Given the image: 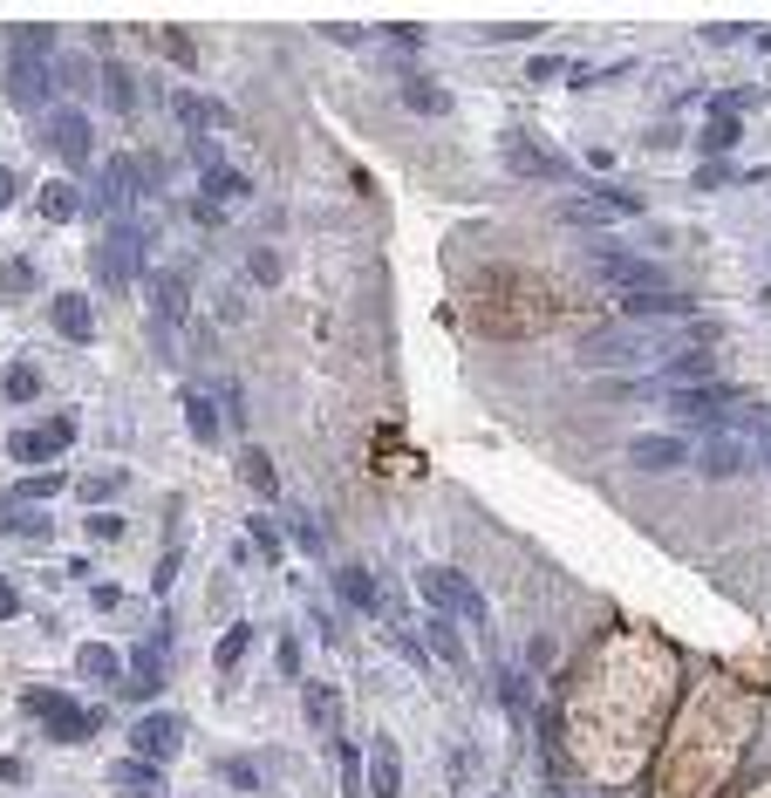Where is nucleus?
I'll use <instances>...</instances> for the list:
<instances>
[{
  "instance_id": "18",
  "label": "nucleus",
  "mask_w": 771,
  "mask_h": 798,
  "mask_svg": "<svg viewBox=\"0 0 771 798\" xmlns=\"http://www.w3.org/2000/svg\"><path fill=\"white\" fill-rule=\"evenodd\" d=\"M335 587H342V601H348L355 615H383V594H376V580L362 574V567H342V574H335Z\"/></svg>"
},
{
  "instance_id": "11",
  "label": "nucleus",
  "mask_w": 771,
  "mask_h": 798,
  "mask_svg": "<svg viewBox=\"0 0 771 798\" xmlns=\"http://www.w3.org/2000/svg\"><path fill=\"white\" fill-rule=\"evenodd\" d=\"M697 471H704V477H738V471H751V444H738V437L710 430L704 444H697Z\"/></svg>"
},
{
  "instance_id": "25",
  "label": "nucleus",
  "mask_w": 771,
  "mask_h": 798,
  "mask_svg": "<svg viewBox=\"0 0 771 798\" xmlns=\"http://www.w3.org/2000/svg\"><path fill=\"white\" fill-rule=\"evenodd\" d=\"M430 649L451 662V669L465 662V642H458V621H451V615H430Z\"/></svg>"
},
{
  "instance_id": "22",
  "label": "nucleus",
  "mask_w": 771,
  "mask_h": 798,
  "mask_svg": "<svg viewBox=\"0 0 771 798\" xmlns=\"http://www.w3.org/2000/svg\"><path fill=\"white\" fill-rule=\"evenodd\" d=\"M75 669H83L90 683H116V669H124V662H116L103 642H83V649H75Z\"/></svg>"
},
{
  "instance_id": "55",
  "label": "nucleus",
  "mask_w": 771,
  "mask_h": 798,
  "mask_svg": "<svg viewBox=\"0 0 771 798\" xmlns=\"http://www.w3.org/2000/svg\"><path fill=\"white\" fill-rule=\"evenodd\" d=\"M560 798H587V791H560Z\"/></svg>"
},
{
  "instance_id": "53",
  "label": "nucleus",
  "mask_w": 771,
  "mask_h": 798,
  "mask_svg": "<svg viewBox=\"0 0 771 798\" xmlns=\"http://www.w3.org/2000/svg\"><path fill=\"white\" fill-rule=\"evenodd\" d=\"M14 608H21V601H14V587H8V580H0V621H8Z\"/></svg>"
},
{
  "instance_id": "16",
  "label": "nucleus",
  "mask_w": 771,
  "mask_h": 798,
  "mask_svg": "<svg viewBox=\"0 0 771 798\" xmlns=\"http://www.w3.org/2000/svg\"><path fill=\"white\" fill-rule=\"evenodd\" d=\"M55 328H62V342H96L90 301H83V294H55Z\"/></svg>"
},
{
  "instance_id": "10",
  "label": "nucleus",
  "mask_w": 771,
  "mask_h": 798,
  "mask_svg": "<svg viewBox=\"0 0 771 798\" xmlns=\"http://www.w3.org/2000/svg\"><path fill=\"white\" fill-rule=\"evenodd\" d=\"M49 144L62 150V165H75V171H83L90 157H96V130H90V116H83V109H55Z\"/></svg>"
},
{
  "instance_id": "12",
  "label": "nucleus",
  "mask_w": 771,
  "mask_h": 798,
  "mask_svg": "<svg viewBox=\"0 0 771 798\" xmlns=\"http://www.w3.org/2000/svg\"><path fill=\"white\" fill-rule=\"evenodd\" d=\"M628 464L635 471H676V464H689V444L683 437H663V430H642L628 444Z\"/></svg>"
},
{
  "instance_id": "1",
  "label": "nucleus",
  "mask_w": 771,
  "mask_h": 798,
  "mask_svg": "<svg viewBox=\"0 0 771 798\" xmlns=\"http://www.w3.org/2000/svg\"><path fill=\"white\" fill-rule=\"evenodd\" d=\"M574 355H581L587 369H663L669 355H683V342H669V335H642V328H594Z\"/></svg>"
},
{
  "instance_id": "8",
  "label": "nucleus",
  "mask_w": 771,
  "mask_h": 798,
  "mask_svg": "<svg viewBox=\"0 0 771 798\" xmlns=\"http://www.w3.org/2000/svg\"><path fill=\"white\" fill-rule=\"evenodd\" d=\"M62 444H75V423H69V417H55V423H42V430H14V437H8V458H14V464H55Z\"/></svg>"
},
{
  "instance_id": "30",
  "label": "nucleus",
  "mask_w": 771,
  "mask_h": 798,
  "mask_svg": "<svg viewBox=\"0 0 771 798\" xmlns=\"http://www.w3.org/2000/svg\"><path fill=\"white\" fill-rule=\"evenodd\" d=\"M103 90H110V103H116V116H131V109H137V90H131V75H124V69H116V62L103 69Z\"/></svg>"
},
{
  "instance_id": "7",
  "label": "nucleus",
  "mask_w": 771,
  "mask_h": 798,
  "mask_svg": "<svg viewBox=\"0 0 771 798\" xmlns=\"http://www.w3.org/2000/svg\"><path fill=\"white\" fill-rule=\"evenodd\" d=\"M157 191V178H144V165L137 157H110V171H103V185H96V198L110 212H131L137 198H150Z\"/></svg>"
},
{
  "instance_id": "21",
  "label": "nucleus",
  "mask_w": 771,
  "mask_h": 798,
  "mask_svg": "<svg viewBox=\"0 0 771 798\" xmlns=\"http://www.w3.org/2000/svg\"><path fill=\"white\" fill-rule=\"evenodd\" d=\"M738 137H744V124H738V116H717V109H710V124H704V137H697V144H704V157H723Z\"/></svg>"
},
{
  "instance_id": "43",
  "label": "nucleus",
  "mask_w": 771,
  "mask_h": 798,
  "mask_svg": "<svg viewBox=\"0 0 771 798\" xmlns=\"http://www.w3.org/2000/svg\"><path fill=\"white\" fill-rule=\"evenodd\" d=\"M288 526H294V539H301L308 553H321V526H314V518H308L301 505H288Z\"/></svg>"
},
{
  "instance_id": "23",
  "label": "nucleus",
  "mask_w": 771,
  "mask_h": 798,
  "mask_svg": "<svg viewBox=\"0 0 771 798\" xmlns=\"http://www.w3.org/2000/svg\"><path fill=\"white\" fill-rule=\"evenodd\" d=\"M157 662H165V649H157V642H144V649L131 655V690H137V696H150V690H157V675H165Z\"/></svg>"
},
{
  "instance_id": "54",
  "label": "nucleus",
  "mask_w": 771,
  "mask_h": 798,
  "mask_svg": "<svg viewBox=\"0 0 771 798\" xmlns=\"http://www.w3.org/2000/svg\"><path fill=\"white\" fill-rule=\"evenodd\" d=\"M758 49H771V34H758Z\"/></svg>"
},
{
  "instance_id": "46",
  "label": "nucleus",
  "mask_w": 771,
  "mask_h": 798,
  "mask_svg": "<svg viewBox=\"0 0 771 798\" xmlns=\"http://www.w3.org/2000/svg\"><path fill=\"white\" fill-rule=\"evenodd\" d=\"M90 539H124V518H116V512H90Z\"/></svg>"
},
{
  "instance_id": "35",
  "label": "nucleus",
  "mask_w": 771,
  "mask_h": 798,
  "mask_svg": "<svg viewBox=\"0 0 771 798\" xmlns=\"http://www.w3.org/2000/svg\"><path fill=\"white\" fill-rule=\"evenodd\" d=\"M8 49H28V55H55V28H14Z\"/></svg>"
},
{
  "instance_id": "24",
  "label": "nucleus",
  "mask_w": 771,
  "mask_h": 798,
  "mask_svg": "<svg viewBox=\"0 0 771 798\" xmlns=\"http://www.w3.org/2000/svg\"><path fill=\"white\" fill-rule=\"evenodd\" d=\"M560 219H566V225H601V232L615 225V212H607L601 198H566V206H560Z\"/></svg>"
},
{
  "instance_id": "3",
  "label": "nucleus",
  "mask_w": 771,
  "mask_h": 798,
  "mask_svg": "<svg viewBox=\"0 0 771 798\" xmlns=\"http://www.w3.org/2000/svg\"><path fill=\"white\" fill-rule=\"evenodd\" d=\"M144 253H150V232L137 219H116L110 239L96 246V273H103V287H131L137 273H144Z\"/></svg>"
},
{
  "instance_id": "40",
  "label": "nucleus",
  "mask_w": 771,
  "mask_h": 798,
  "mask_svg": "<svg viewBox=\"0 0 771 798\" xmlns=\"http://www.w3.org/2000/svg\"><path fill=\"white\" fill-rule=\"evenodd\" d=\"M239 791H260V765H253V757H226V765H219Z\"/></svg>"
},
{
  "instance_id": "41",
  "label": "nucleus",
  "mask_w": 771,
  "mask_h": 798,
  "mask_svg": "<svg viewBox=\"0 0 771 798\" xmlns=\"http://www.w3.org/2000/svg\"><path fill=\"white\" fill-rule=\"evenodd\" d=\"M247 539L267 553V560H280V533H273V518H247Z\"/></svg>"
},
{
  "instance_id": "44",
  "label": "nucleus",
  "mask_w": 771,
  "mask_h": 798,
  "mask_svg": "<svg viewBox=\"0 0 771 798\" xmlns=\"http://www.w3.org/2000/svg\"><path fill=\"white\" fill-rule=\"evenodd\" d=\"M0 287H8V294H28V287H34V266H28V260H8V266H0Z\"/></svg>"
},
{
  "instance_id": "49",
  "label": "nucleus",
  "mask_w": 771,
  "mask_h": 798,
  "mask_svg": "<svg viewBox=\"0 0 771 798\" xmlns=\"http://www.w3.org/2000/svg\"><path fill=\"white\" fill-rule=\"evenodd\" d=\"M525 75H533V83H553V75H566V62H553V55H540V62H525Z\"/></svg>"
},
{
  "instance_id": "47",
  "label": "nucleus",
  "mask_w": 771,
  "mask_h": 798,
  "mask_svg": "<svg viewBox=\"0 0 771 798\" xmlns=\"http://www.w3.org/2000/svg\"><path fill=\"white\" fill-rule=\"evenodd\" d=\"M525 662H533V669H553V634H533V642H525Z\"/></svg>"
},
{
  "instance_id": "9",
  "label": "nucleus",
  "mask_w": 771,
  "mask_h": 798,
  "mask_svg": "<svg viewBox=\"0 0 771 798\" xmlns=\"http://www.w3.org/2000/svg\"><path fill=\"white\" fill-rule=\"evenodd\" d=\"M131 744H137V757L144 765H157V757H178V744H185V724L171 710H150V716H137L131 724Z\"/></svg>"
},
{
  "instance_id": "32",
  "label": "nucleus",
  "mask_w": 771,
  "mask_h": 798,
  "mask_svg": "<svg viewBox=\"0 0 771 798\" xmlns=\"http://www.w3.org/2000/svg\"><path fill=\"white\" fill-rule=\"evenodd\" d=\"M247 191H253V185L239 178V171H226V165H219V171H206V198H212V206H219V198H247Z\"/></svg>"
},
{
  "instance_id": "26",
  "label": "nucleus",
  "mask_w": 771,
  "mask_h": 798,
  "mask_svg": "<svg viewBox=\"0 0 771 798\" xmlns=\"http://www.w3.org/2000/svg\"><path fill=\"white\" fill-rule=\"evenodd\" d=\"M0 389H8V403H34V396H42V376H34V363H14L0 376Z\"/></svg>"
},
{
  "instance_id": "51",
  "label": "nucleus",
  "mask_w": 771,
  "mask_h": 798,
  "mask_svg": "<svg viewBox=\"0 0 771 798\" xmlns=\"http://www.w3.org/2000/svg\"><path fill=\"white\" fill-rule=\"evenodd\" d=\"M14 198H21V178H14L8 165H0V206H14Z\"/></svg>"
},
{
  "instance_id": "42",
  "label": "nucleus",
  "mask_w": 771,
  "mask_h": 798,
  "mask_svg": "<svg viewBox=\"0 0 771 798\" xmlns=\"http://www.w3.org/2000/svg\"><path fill=\"white\" fill-rule=\"evenodd\" d=\"M697 185L710 191V185H744V171H730L723 157H704V171H697Z\"/></svg>"
},
{
  "instance_id": "14",
  "label": "nucleus",
  "mask_w": 771,
  "mask_h": 798,
  "mask_svg": "<svg viewBox=\"0 0 771 798\" xmlns=\"http://www.w3.org/2000/svg\"><path fill=\"white\" fill-rule=\"evenodd\" d=\"M171 109H178V124H185L191 137H206V130H219V124H226V103L191 96V90H178V96H171Z\"/></svg>"
},
{
  "instance_id": "27",
  "label": "nucleus",
  "mask_w": 771,
  "mask_h": 798,
  "mask_svg": "<svg viewBox=\"0 0 771 798\" xmlns=\"http://www.w3.org/2000/svg\"><path fill=\"white\" fill-rule=\"evenodd\" d=\"M239 477H247L253 492H267V498L280 492V477H273V458H267V451H247V458H239Z\"/></svg>"
},
{
  "instance_id": "33",
  "label": "nucleus",
  "mask_w": 771,
  "mask_h": 798,
  "mask_svg": "<svg viewBox=\"0 0 771 798\" xmlns=\"http://www.w3.org/2000/svg\"><path fill=\"white\" fill-rule=\"evenodd\" d=\"M150 301H157V314H165V322H185V281H157Z\"/></svg>"
},
{
  "instance_id": "50",
  "label": "nucleus",
  "mask_w": 771,
  "mask_h": 798,
  "mask_svg": "<svg viewBox=\"0 0 771 798\" xmlns=\"http://www.w3.org/2000/svg\"><path fill=\"white\" fill-rule=\"evenodd\" d=\"M150 580H157V594H165V587L178 580V553H165V560H157V574H150Z\"/></svg>"
},
{
  "instance_id": "37",
  "label": "nucleus",
  "mask_w": 771,
  "mask_h": 798,
  "mask_svg": "<svg viewBox=\"0 0 771 798\" xmlns=\"http://www.w3.org/2000/svg\"><path fill=\"white\" fill-rule=\"evenodd\" d=\"M758 103H764L758 90H723V96H710V109H717V116H744V109H758Z\"/></svg>"
},
{
  "instance_id": "52",
  "label": "nucleus",
  "mask_w": 771,
  "mask_h": 798,
  "mask_svg": "<svg viewBox=\"0 0 771 798\" xmlns=\"http://www.w3.org/2000/svg\"><path fill=\"white\" fill-rule=\"evenodd\" d=\"M0 785H21V757H0Z\"/></svg>"
},
{
  "instance_id": "56",
  "label": "nucleus",
  "mask_w": 771,
  "mask_h": 798,
  "mask_svg": "<svg viewBox=\"0 0 771 798\" xmlns=\"http://www.w3.org/2000/svg\"><path fill=\"white\" fill-rule=\"evenodd\" d=\"M764 464H771V444H764Z\"/></svg>"
},
{
  "instance_id": "38",
  "label": "nucleus",
  "mask_w": 771,
  "mask_h": 798,
  "mask_svg": "<svg viewBox=\"0 0 771 798\" xmlns=\"http://www.w3.org/2000/svg\"><path fill=\"white\" fill-rule=\"evenodd\" d=\"M62 703H69L62 690H21V710H28V716H55Z\"/></svg>"
},
{
  "instance_id": "20",
  "label": "nucleus",
  "mask_w": 771,
  "mask_h": 798,
  "mask_svg": "<svg viewBox=\"0 0 771 798\" xmlns=\"http://www.w3.org/2000/svg\"><path fill=\"white\" fill-rule=\"evenodd\" d=\"M185 423H191L198 444H219V403L206 389H185Z\"/></svg>"
},
{
  "instance_id": "45",
  "label": "nucleus",
  "mask_w": 771,
  "mask_h": 798,
  "mask_svg": "<svg viewBox=\"0 0 771 798\" xmlns=\"http://www.w3.org/2000/svg\"><path fill=\"white\" fill-rule=\"evenodd\" d=\"M110 492H124V477H116V471H110V477H83V498H90V505H103Z\"/></svg>"
},
{
  "instance_id": "36",
  "label": "nucleus",
  "mask_w": 771,
  "mask_h": 798,
  "mask_svg": "<svg viewBox=\"0 0 771 798\" xmlns=\"http://www.w3.org/2000/svg\"><path fill=\"white\" fill-rule=\"evenodd\" d=\"M62 492V471H34V477H21V485H14V498L28 505V498H55Z\"/></svg>"
},
{
  "instance_id": "4",
  "label": "nucleus",
  "mask_w": 771,
  "mask_h": 798,
  "mask_svg": "<svg viewBox=\"0 0 771 798\" xmlns=\"http://www.w3.org/2000/svg\"><path fill=\"white\" fill-rule=\"evenodd\" d=\"M738 403H744V396L730 389V382H697V389H676V396H669V410H676L683 423H697L704 437H710V430H723Z\"/></svg>"
},
{
  "instance_id": "6",
  "label": "nucleus",
  "mask_w": 771,
  "mask_h": 798,
  "mask_svg": "<svg viewBox=\"0 0 771 798\" xmlns=\"http://www.w3.org/2000/svg\"><path fill=\"white\" fill-rule=\"evenodd\" d=\"M587 266H594V281H607V287H622V294H656L663 287V273L648 266V260H635V253H587Z\"/></svg>"
},
{
  "instance_id": "28",
  "label": "nucleus",
  "mask_w": 771,
  "mask_h": 798,
  "mask_svg": "<svg viewBox=\"0 0 771 798\" xmlns=\"http://www.w3.org/2000/svg\"><path fill=\"white\" fill-rule=\"evenodd\" d=\"M403 103H410L417 116H437V109H444V90L424 83V75H403Z\"/></svg>"
},
{
  "instance_id": "39",
  "label": "nucleus",
  "mask_w": 771,
  "mask_h": 798,
  "mask_svg": "<svg viewBox=\"0 0 771 798\" xmlns=\"http://www.w3.org/2000/svg\"><path fill=\"white\" fill-rule=\"evenodd\" d=\"M301 703H308V716H314V724H321V731H329V724H335V696H329V690H321V683H308V696H301Z\"/></svg>"
},
{
  "instance_id": "29",
  "label": "nucleus",
  "mask_w": 771,
  "mask_h": 798,
  "mask_svg": "<svg viewBox=\"0 0 771 798\" xmlns=\"http://www.w3.org/2000/svg\"><path fill=\"white\" fill-rule=\"evenodd\" d=\"M247 649H253V628H247V621H232V628H226V642H219V669H239V662H247Z\"/></svg>"
},
{
  "instance_id": "2",
  "label": "nucleus",
  "mask_w": 771,
  "mask_h": 798,
  "mask_svg": "<svg viewBox=\"0 0 771 798\" xmlns=\"http://www.w3.org/2000/svg\"><path fill=\"white\" fill-rule=\"evenodd\" d=\"M417 594L430 601V615H451V621H471V628L492 621V615H485V594H478L465 574H451V567H424V574H417Z\"/></svg>"
},
{
  "instance_id": "34",
  "label": "nucleus",
  "mask_w": 771,
  "mask_h": 798,
  "mask_svg": "<svg viewBox=\"0 0 771 798\" xmlns=\"http://www.w3.org/2000/svg\"><path fill=\"white\" fill-rule=\"evenodd\" d=\"M75 206H83V198H75V185H62V178L42 191V212H49V219H75Z\"/></svg>"
},
{
  "instance_id": "31",
  "label": "nucleus",
  "mask_w": 771,
  "mask_h": 798,
  "mask_svg": "<svg viewBox=\"0 0 771 798\" xmlns=\"http://www.w3.org/2000/svg\"><path fill=\"white\" fill-rule=\"evenodd\" d=\"M110 778L124 785V791H157V765H144V757H131V765H116Z\"/></svg>"
},
{
  "instance_id": "15",
  "label": "nucleus",
  "mask_w": 771,
  "mask_h": 798,
  "mask_svg": "<svg viewBox=\"0 0 771 798\" xmlns=\"http://www.w3.org/2000/svg\"><path fill=\"white\" fill-rule=\"evenodd\" d=\"M369 798H403V757L389 737L369 750Z\"/></svg>"
},
{
  "instance_id": "13",
  "label": "nucleus",
  "mask_w": 771,
  "mask_h": 798,
  "mask_svg": "<svg viewBox=\"0 0 771 798\" xmlns=\"http://www.w3.org/2000/svg\"><path fill=\"white\" fill-rule=\"evenodd\" d=\"M628 314L635 322H697V301L676 287H656V294H628Z\"/></svg>"
},
{
  "instance_id": "17",
  "label": "nucleus",
  "mask_w": 771,
  "mask_h": 798,
  "mask_svg": "<svg viewBox=\"0 0 771 798\" xmlns=\"http://www.w3.org/2000/svg\"><path fill=\"white\" fill-rule=\"evenodd\" d=\"M96 724H103V716H96V710H75V703H62V710L49 716V724H42V731H49L55 744H83V737H96Z\"/></svg>"
},
{
  "instance_id": "48",
  "label": "nucleus",
  "mask_w": 771,
  "mask_h": 798,
  "mask_svg": "<svg viewBox=\"0 0 771 798\" xmlns=\"http://www.w3.org/2000/svg\"><path fill=\"white\" fill-rule=\"evenodd\" d=\"M499 690H506V703H512V710H525V675H519V669H506V675H499Z\"/></svg>"
},
{
  "instance_id": "5",
  "label": "nucleus",
  "mask_w": 771,
  "mask_h": 798,
  "mask_svg": "<svg viewBox=\"0 0 771 798\" xmlns=\"http://www.w3.org/2000/svg\"><path fill=\"white\" fill-rule=\"evenodd\" d=\"M8 96L21 109H42L55 96V55H28V49H8Z\"/></svg>"
},
{
  "instance_id": "19",
  "label": "nucleus",
  "mask_w": 771,
  "mask_h": 798,
  "mask_svg": "<svg viewBox=\"0 0 771 798\" xmlns=\"http://www.w3.org/2000/svg\"><path fill=\"white\" fill-rule=\"evenodd\" d=\"M0 533H21V539H49V512H28L21 498H0Z\"/></svg>"
}]
</instances>
